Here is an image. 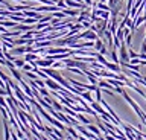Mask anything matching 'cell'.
Returning <instances> with one entry per match:
<instances>
[{"mask_svg":"<svg viewBox=\"0 0 146 140\" xmlns=\"http://www.w3.org/2000/svg\"><path fill=\"white\" fill-rule=\"evenodd\" d=\"M122 96H123V99H125V101H126V102H128V104H129V105L132 107V110H134V113H135V114H137V116H139L140 119H141V116L145 114V111L140 108V105H139V104H137V102L134 101V99H132V98L129 96V94H128V93L125 92V90L122 92Z\"/></svg>","mask_w":146,"mask_h":140,"instance_id":"cell-1","label":"cell"},{"mask_svg":"<svg viewBox=\"0 0 146 140\" xmlns=\"http://www.w3.org/2000/svg\"><path fill=\"white\" fill-rule=\"evenodd\" d=\"M119 58H120V62H129L131 61L129 53H128V49H126V41H122L120 47H119Z\"/></svg>","mask_w":146,"mask_h":140,"instance_id":"cell-2","label":"cell"},{"mask_svg":"<svg viewBox=\"0 0 146 140\" xmlns=\"http://www.w3.org/2000/svg\"><path fill=\"white\" fill-rule=\"evenodd\" d=\"M44 82H46V87H49L50 90H55V92H61V90L64 88L62 85L58 82V81H55V79H52V78L44 79Z\"/></svg>","mask_w":146,"mask_h":140,"instance_id":"cell-3","label":"cell"},{"mask_svg":"<svg viewBox=\"0 0 146 140\" xmlns=\"http://www.w3.org/2000/svg\"><path fill=\"white\" fill-rule=\"evenodd\" d=\"M27 52H29V47L27 46H18V47L14 46L11 49V53H14V55H23V53H27Z\"/></svg>","mask_w":146,"mask_h":140,"instance_id":"cell-4","label":"cell"},{"mask_svg":"<svg viewBox=\"0 0 146 140\" xmlns=\"http://www.w3.org/2000/svg\"><path fill=\"white\" fill-rule=\"evenodd\" d=\"M107 67L108 70H111L114 72V73H122V66L120 64H117V62H107Z\"/></svg>","mask_w":146,"mask_h":140,"instance_id":"cell-5","label":"cell"},{"mask_svg":"<svg viewBox=\"0 0 146 140\" xmlns=\"http://www.w3.org/2000/svg\"><path fill=\"white\" fill-rule=\"evenodd\" d=\"M25 60H26V62H31V61H36V60H40V56L36 55L35 52H27V53H26V56H25Z\"/></svg>","mask_w":146,"mask_h":140,"instance_id":"cell-6","label":"cell"},{"mask_svg":"<svg viewBox=\"0 0 146 140\" xmlns=\"http://www.w3.org/2000/svg\"><path fill=\"white\" fill-rule=\"evenodd\" d=\"M81 98H84V99H85V101L88 102V104H91V102L94 101L93 96H91V92H90V90H84V92L81 93Z\"/></svg>","mask_w":146,"mask_h":140,"instance_id":"cell-7","label":"cell"},{"mask_svg":"<svg viewBox=\"0 0 146 140\" xmlns=\"http://www.w3.org/2000/svg\"><path fill=\"white\" fill-rule=\"evenodd\" d=\"M20 87L25 90L26 96H31V98H32V88H31V85H27L25 81H20Z\"/></svg>","mask_w":146,"mask_h":140,"instance_id":"cell-8","label":"cell"},{"mask_svg":"<svg viewBox=\"0 0 146 140\" xmlns=\"http://www.w3.org/2000/svg\"><path fill=\"white\" fill-rule=\"evenodd\" d=\"M87 126V129H88V131H91V133H93V134H96V135H102V133H100V131H99V126H94V125H85Z\"/></svg>","mask_w":146,"mask_h":140,"instance_id":"cell-9","label":"cell"},{"mask_svg":"<svg viewBox=\"0 0 146 140\" xmlns=\"http://www.w3.org/2000/svg\"><path fill=\"white\" fill-rule=\"evenodd\" d=\"M14 64H15L17 69H23V66L26 64V60L25 58H23V60L21 58H15V60H14Z\"/></svg>","mask_w":146,"mask_h":140,"instance_id":"cell-10","label":"cell"},{"mask_svg":"<svg viewBox=\"0 0 146 140\" xmlns=\"http://www.w3.org/2000/svg\"><path fill=\"white\" fill-rule=\"evenodd\" d=\"M11 73H12V76L14 78H15L18 82H20V81H23V78H21V75H20V72L17 70V67H14V69H11Z\"/></svg>","mask_w":146,"mask_h":140,"instance_id":"cell-11","label":"cell"},{"mask_svg":"<svg viewBox=\"0 0 146 140\" xmlns=\"http://www.w3.org/2000/svg\"><path fill=\"white\" fill-rule=\"evenodd\" d=\"M50 104H52V107H53L56 111H62V110H64V107L61 105V102L55 101V99H52V102H50Z\"/></svg>","mask_w":146,"mask_h":140,"instance_id":"cell-12","label":"cell"},{"mask_svg":"<svg viewBox=\"0 0 146 140\" xmlns=\"http://www.w3.org/2000/svg\"><path fill=\"white\" fill-rule=\"evenodd\" d=\"M62 12H64L66 15L75 17V15H78V12H79V11H78V9H67V8H64V9H62Z\"/></svg>","mask_w":146,"mask_h":140,"instance_id":"cell-13","label":"cell"},{"mask_svg":"<svg viewBox=\"0 0 146 140\" xmlns=\"http://www.w3.org/2000/svg\"><path fill=\"white\" fill-rule=\"evenodd\" d=\"M76 119L79 120V122H82L84 125H88L90 123V120L85 119V116H82V113H76Z\"/></svg>","mask_w":146,"mask_h":140,"instance_id":"cell-14","label":"cell"},{"mask_svg":"<svg viewBox=\"0 0 146 140\" xmlns=\"http://www.w3.org/2000/svg\"><path fill=\"white\" fill-rule=\"evenodd\" d=\"M94 94H96V99H94V101H98V102L102 101V88H100L99 85H98V88L94 90Z\"/></svg>","mask_w":146,"mask_h":140,"instance_id":"cell-15","label":"cell"},{"mask_svg":"<svg viewBox=\"0 0 146 140\" xmlns=\"http://www.w3.org/2000/svg\"><path fill=\"white\" fill-rule=\"evenodd\" d=\"M96 6L99 8V9H102V11H111V8H110L108 5H105V3H102V2H99V3H94Z\"/></svg>","mask_w":146,"mask_h":140,"instance_id":"cell-16","label":"cell"},{"mask_svg":"<svg viewBox=\"0 0 146 140\" xmlns=\"http://www.w3.org/2000/svg\"><path fill=\"white\" fill-rule=\"evenodd\" d=\"M102 47H104V43H102V40H100V38H98V40L94 41V49H96V52H99Z\"/></svg>","mask_w":146,"mask_h":140,"instance_id":"cell-17","label":"cell"},{"mask_svg":"<svg viewBox=\"0 0 146 140\" xmlns=\"http://www.w3.org/2000/svg\"><path fill=\"white\" fill-rule=\"evenodd\" d=\"M128 53H129V58H131V60H132V58H139V53L134 52L131 47H128Z\"/></svg>","mask_w":146,"mask_h":140,"instance_id":"cell-18","label":"cell"},{"mask_svg":"<svg viewBox=\"0 0 146 140\" xmlns=\"http://www.w3.org/2000/svg\"><path fill=\"white\" fill-rule=\"evenodd\" d=\"M23 70H25V72H32V70H34V66H32L31 62H29V64H25V66H23Z\"/></svg>","mask_w":146,"mask_h":140,"instance_id":"cell-19","label":"cell"},{"mask_svg":"<svg viewBox=\"0 0 146 140\" xmlns=\"http://www.w3.org/2000/svg\"><path fill=\"white\" fill-rule=\"evenodd\" d=\"M141 53H146V43H141Z\"/></svg>","mask_w":146,"mask_h":140,"instance_id":"cell-20","label":"cell"},{"mask_svg":"<svg viewBox=\"0 0 146 140\" xmlns=\"http://www.w3.org/2000/svg\"><path fill=\"white\" fill-rule=\"evenodd\" d=\"M99 53H102V55H105V53H107V47H102V49H100V50H99Z\"/></svg>","mask_w":146,"mask_h":140,"instance_id":"cell-21","label":"cell"},{"mask_svg":"<svg viewBox=\"0 0 146 140\" xmlns=\"http://www.w3.org/2000/svg\"><path fill=\"white\" fill-rule=\"evenodd\" d=\"M84 3H85V5H88V6H91V5H93V0H84Z\"/></svg>","mask_w":146,"mask_h":140,"instance_id":"cell-22","label":"cell"},{"mask_svg":"<svg viewBox=\"0 0 146 140\" xmlns=\"http://www.w3.org/2000/svg\"><path fill=\"white\" fill-rule=\"evenodd\" d=\"M14 2H23V0H14Z\"/></svg>","mask_w":146,"mask_h":140,"instance_id":"cell-23","label":"cell"},{"mask_svg":"<svg viewBox=\"0 0 146 140\" xmlns=\"http://www.w3.org/2000/svg\"><path fill=\"white\" fill-rule=\"evenodd\" d=\"M100 2H102V3H104V2H107V0H100Z\"/></svg>","mask_w":146,"mask_h":140,"instance_id":"cell-24","label":"cell"},{"mask_svg":"<svg viewBox=\"0 0 146 140\" xmlns=\"http://www.w3.org/2000/svg\"><path fill=\"white\" fill-rule=\"evenodd\" d=\"M120 2H125V0H120Z\"/></svg>","mask_w":146,"mask_h":140,"instance_id":"cell-25","label":"cell"}]
</instances>
